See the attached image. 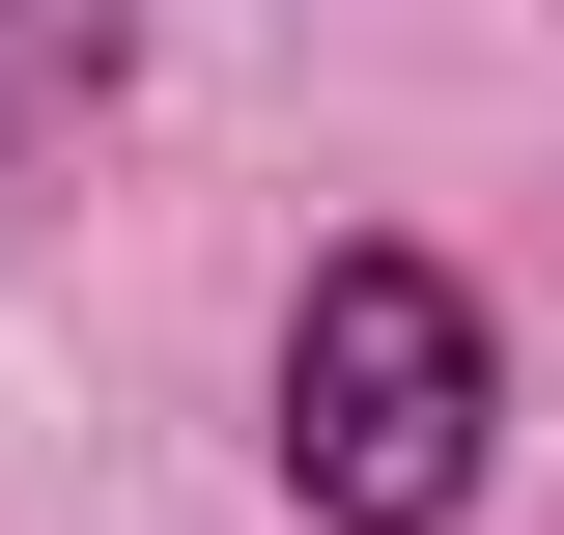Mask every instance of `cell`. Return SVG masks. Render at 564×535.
<instances>
[{"instance_id": "obj_1", "label": "cell", "mask_w": 564, "mask_h": 535, "mask_svg": "<svg viewBox=\"0 0 564 535\" xmlns=\"http://www.w3.org/2000/svg\"><path fill=\"white\" fill-rule=\"evenodd\" d=\"M480 423H508V367H480V310H452V254H311V310H282V479L339 535H452L480 507Z\"/></svg>"}, {"instance_id": "obj_2", "label": "cell", "mask_w": 564, "mask_h": 535, "mask_svg": "<svg viewBox=\"0 0 564 535\" xmlns=\"http://www.w3.org/2000/svg\"><path fill=\"white\" fill-rule=\"evenodd\" d=\"M113 57H141V0H0V141H29V113H85Z\"/></svg>"}]
</instances>
